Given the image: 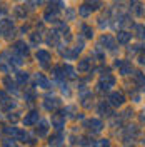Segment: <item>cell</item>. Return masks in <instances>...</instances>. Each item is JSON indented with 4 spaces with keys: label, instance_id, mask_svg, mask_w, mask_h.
Segmentation results:
<instances>
[{
    "label": "cell",
    "instance_id": "obj_8",
    "mask_svg": "<svg viewBox=\"0 0 145 147\" xmlns=\"http://www.w3.org/2000/svg\"><path fill=\"white\" fill-rule=\"evenodd\" d=\"M48 122H45V120H40V124L37 122V127H35V134L38 136V137H45L47 134H48Z\"/></svg>",
    "mask_w": 145,
    "mask_h": 147
},
{
    "label": "cell",
    "instance_id": "obj_10",
    "mask_svg": "<svg viewBox=\"0 0 145 147\" xmlns=\"http://www.w3.org/2000/svg\"><path fill=\"white\" fill-rule=\"evenodd\" d=\"M100 44L105 45L109 50H113V49H115V40H113V37L109 35V34H105V35L100 37ZM105 47H103V49H105Z\"/></svg>",
    "mask_w": 145,
    "mask_h": 147
},
{
    "label": "cell",
    "instance_id": "obj_38",
    "mask_svg": "<svg viewBox=\"0 0 145 147\" xmlns=\"http://www.w3.org/2000/svg\"><path fill=\"white\" fill-rule=\"evenodd\" d=\"M3 146H15V142H13V139H5Z\"/></svg>",
    "mask_w": 145,
    "mask_h": 147
},
{
    "label": "cell",
    "instance_id": "obj_22",
    "mask_svg": "<svg viewBox=\"0 0 145 147\" xmlns=\"http://www.w3.org/2000/svg\"><path fill=\"white\" fill-rule=\"evenodd\" d=\"M15 79H17V84L23 85V84L28 82V79H30V77H28L27 72H17V77H15Z\"/></svg>",
    "mask_w": 145,
    "mask_h": 147
},
{
    "label": "cell",
    "instance_id": "obj_18",
    "mask_svg": "<svg viewBox=\"0 0 145 147\" xmlns=\"http://www.w3.org/2000/svg\"><path fill=\"white\" fill-rule=\"evenodd\" d=\"M118 74H120V75H128V74H132V64H130L128 60H125L124 64L118 67Z\"/></svg>",
    "mask_w": 145,
    "mask_h": 147
},
{
    "label": "cell",
    "instance_id": "obj_13",
    "mask_svg": "<svg viewBox=\"0 0 145 147\" xmlns=\"http://www.w3.org/2000/svg\"><path fill=\"white\" fill-rule=\"evenodd\" d=\"M99 114L100 115H105V117H110L113 112H112V109H110V102H105L102 100L99 104Z\"/></svg>",
    "mask_w": 145,
    "mask_h": 147
},
{
    "label": "cell",
    "instance_id": "obj_12",
    "mask_svg": "<svg viewBox=\"0 0 145 147\" xmlns=\"http://www.w3.org/2000/svg\"><path fill=\"white\" fill-rule=\"evenodd\" d=\"M35 80H37V85H38V87H42V89H50V87H52L50 80L47 79L44 74H37V75H35Z\"/></svg>",
    "mask_w": 145,
    "mask_h": 147
},
{
    "label": "cell",
    "instance_id": "obj_43",
    "mask_svg": "<svg viewBox=\"0 0 145 147\" xmlns=\"http://www.w3.org/2000/svg\"><path fill=\"white\" fill-rule=\"evenodd\" d=\"M42 2H44V0H32V3H34V5H37V3H42Z\"/></svg>",
    "mask_w": 145,
    "mask_h": 147
},
{
    "label": "cell",
    "instance_id": "obj_37",
    "mask_svg": "<svg viewBox=\"0 0 145 147\" xmlns=\"http://www.w3.org/2000/svg\"><path fill=\"white\" fill-rule=\"evenodd\" d=\"M15 12H17L20 17H25V15H27V12H23V10L20 9V7H17V9H15Z\"/></svg>",
    "mask_w": 145,
    "mask_h": 147
},
{
    "label": "cell",
    "instance_id": "obj_32",
    "mask_svg": "<svg viewBox=\"0 0 145 147\" xmlns=\"http://www.w3.org/2000/svg\"><path fill=\"white\" fill-rule=\"evenodd\" d=\"M132 9H135V13L138 15V17H142L145 13V9H144V5H140V3H137L135 7H132Z\"/></svg>",
    "mask_w": 145,
    "mask_h": 147
},
{
    "label": "cell",
    "instance_id": "obj_34",
    "mask_svg": "<svg viewBox=\"0 0 145 147\" xmlns=\"http://www.w3.org/2000/svg\"><path fill=\"white\" fill-rule=\"evenodd\" d=\"M7 100H9V97H7V94L3 90H0V107H3L5 104H7Z\"/></svg>",
    "mask_w": 145,
    "mask_h": 147
},
{
    "label": "cell",
    "instance_id": "obj_5",
    "mask_svg": "<svg viewBox=\"0 0 145 147\" xmlns=\"http://www.w3.org/2000/svg\"><path fill=\"white\" fill-rule=\"evenodd\" d=\"M44 107L47 110H50V112H54L60 107V100L57 99V97H45V100H44Z\"/></svg>",
    "mask_w": 145,
    "mask_h": 147
},
{
    "label": "cell",
    "instance_id": "obj_4",
    "mask_svg": "<svg viewBox=\"0 0 145 147\" xmlns=\"http://www.w3.org/2000/svg\"><path fill=\"white\" fill-rule=\"evenodd\" d=\"M35 59L40 62V65H42L44 69H47V67L50 65V54H48L47 50H37Z\"/></svg>",
    "mask_w": 145,
    "mask_h": 147
},
{
    "label": "cell",
    "instance_id": "obj_42",
    "mask_svg": "<svg viewBox=\"0 0 145 147\" xmlns=\"http://www.w3.org/2000/svg\"><path fill=\"white\" fill-rule=\"evenodd\" d=\"M138 62H140L142 65H145V57H144V55H142V57H138Z\"/></svg>",
    "mask_w": 145,
    "mask_h": 147
},
{
    "label": "cell",
    "instance_id": "obj_14",
    "mask_svg": "<svg viewBox=\"0 0 145 147\" xmlns=\"http://www.w3.org/2000/svg\"><path fill=\"white\" fill-rule=\"evenodd\" d=\"M64 140H65V137H64V134L58 130L55 136H52L50 137V140H48V144L50 146H60V144H64Z\"/></svg>",
    "mask_w": 145,
    "mask_h": 147
},
{
    "label": "cell",
    "instance_id": "obj_11",
    "mask_svg": "<svg viewBox=\"0 0 145 147\" xmlns=\"http://www.w3.org/2000/svg\"><path fill=\"white\" fill-rule=\"evenodd\" d=\"M13 30V22L9 20V18H3V20H0V34H9Z\"/></svg>",
    "mask_w": 145,
    "mask_h": 147
},
{
    "label": "cell",
    "instance_id": "obj_24",
    "mask_svg": "<svg viewBox=\"0 0 145 147\" xmlns=\"http://www.w3.org/2000/svg\"><path fill=\"white\" fill-rule=\"evenodd\" d=\"M134 30H135V35L137 37L145 38V25H142V24H137V25H134Z\"/></svg>",
    "mask_w": 145,
    "mask_h": 147
},
{
    "label": "cell",
    "instance_id": "obj_28",
    "mask_svg": "<svg viewBox=\"0 0 145 147\" xmlns=\"http://www.w3.org/2000/svg\"><path fill=\"white\" fill-rule=\"evenodd\" d=\"M15 137H17L18 140H22V142H28V140H30V139H28V134L25 130H17V136H15ZM30 142H32V140H30Z\"/></svg>",
    "mask_w": 145,
    "mask_h": 147
},
{
    "label": "cell",
    "instance_id": "obj_7",
    "mask_svg": "<svg viewBox=\"0 0 145 147\" xmlns=\"http://www.w3.org/2000/svg\"><path fill=\"white\" fill-rule=\"evenodd\" d=\"M23 125H35L37 122H38V112L37 110H32V112H28V114H25V117H23Z\"/></svg>",
    "mask_w": 145,
    "mask_h": 147
},
{
    "label": "cell",
    "instance_id": "obj_26",
    "mask_svg": "<svg viewBox=\"0 0 145 147\" xmlns=\"http://www.w3.org/2000/svg\"><path fill=\"white\" fill-rule=\"evenodd\" d=\"M82 34H83V37H87V38H92L93 37V30L87 24H82Z\"/></svg>",
    "mask_w": 145,
    "mask_h": 147
},
{
    "label": "cell",
    "instance_id": "obj_15",
    "mask_svg": "<svg viewBox=\"0 0 145 147\" xmlns=\"http://www.w3.org/2000/svg\"><path fill=\"white\" fill-rule=\"evenodd\" d=\"M62 70H64V77H67V79H77V74H75V69H73L72 65H62Z\"/></svg>",
    "mask_w": 145,
    "mask_h": 147
},
{
    "label": "cell",
    "instance_id": "obj_35",
    "mask_svg": "<svg viewBox=\"0 0 145 147\" xmlns=\"http://www.w3.org/2000/svg\"><path fill=\"white\" fill-rule=\"evenodd\" d=\"M17 130L18 129H15V127H3V132L9 134V136H17Z\"/></svg>",
    "mask_w": 145,
    "mask_h": 147
},
{
    "label": "cell",
    "instance_id": "obj_27",
    "mask_svg": "<svg viewBox=\"0 0 145 147\" xmlns=\"http://www.w3.org/2000/svg\"><path fill=\"white\" fill-rule=\"evenodd\" d=\"M135 79H137V84H138V87H140V90H145V75L140 72L135 74Z\"/></svg>",
    "mask_w": 145,
    "mask_h": 147
},
{
    "label": "cell",
    "instance_id": "obj_25",
    "mask_svg": "<svg viewBox=\"0 0 145 147\" xmlns=\"http://www.w3.org/2000/svg\"><path fill=\"white\" fill-rule=\"evenodd\" d=\"M90 13H92L90 5H82V7H79V15L80 17H89Z\"/></svg>",
    "mask_w": 145,
    "mask_h": 147
},
{
    "label": "cell",
    "instance_id": "obj_39",
    "mask_svg": "<svg viewBox=\"0 0 145 147\" xmlns=\"http://www.w3.org/2000/svg\"><path fill=\"white\" fill-rule=\"evenodd\" d=\"M97 146H110V142L107 140V139H102L100 142H97Z\"/></svg>",
    "mask_w": 145,
    "mask_h": 147
},
{
    "label": "cell",
    "instance_id": "obj_19",
    "mask_svg": "<svg viewBox=\"0 0 145 147\" xmlns=\"http://www.w3.org/2000/svg\"><path fill=\"white\" fill-rule=\"evenodd\" d=\"M77 69H79V72H89L90 70V59H82Z\"/></svg>",
    "mask_w": 145,
    "mask_h": 147
},
{
    "label": "cell",
    "instance_id": "obj_45",
    "mask_svg": "<svg viewBox=\"0 0 145 147\" xmlns=\"http://www.w3.org/2000/svg\"><path fill=\"white\" fill-rule=\"evenodd\" d=\"M140 50H142V52H145V45H140Z\"/></svg>",
    "mask_w": 145,
    "mask_h": 147
},
{
    "label": "cell",
    "instance_id": "obj_33",
    "mask_svg": "<svg viewBox=\"0 0 145 147\" xmlns=\"http://www.w3.org/2000/svg\"><path fill=\"white\" fill-rule=\"evenodd\" d=\"M35 99V92L32 90V89H28V90H25V100H34Z\"/></svg>",
    "mask_w": 145,
    "mask_h": 147
},
{
    "label": "cell",
    "instance_id": "obj_16",
    "mask_svg": "<svg viewBox=\"0 0 145 147\" xmlns=\"http://www.w3.org/2000/svg\"><path fill=\"white\" fill-rule=\"evenodd\" d=\"M130 38H132V34L130 32H125V30H122V32H118V35H117V40H118V44H128L130 42Z\"/></svg>",
    "mask_w": 145,
    "mask_h": 147
},
{
    "label": "cell",
    "instance_id": "obj_41",
    "mask_svg": "<svg viewBox=\"0 0 145 147\" xmlns=\"http://www.w3.org/2000/svg\"><path fill=\"white\" fill-rule=\"evenodd\" d=\"M67 17L73 18V17H75V12H73V10H67Z\"/></svg>",
    "mask_w": 145,
    "mask_h": 147
},
{
    "label": "cell",
    "instance_id": "obj_21",
    "mask_svg": "<svg viewBox=\"0 0 145 147\" xmlns=\"http://www.w3.org/2000/svg\"><path fill=\"white\" fill-rule=\"evenodd\" d=\"M80 99H82V104L89 109V107H90V102H89V100H92V99H93V95H92V92H83Z\"/></svg>",
    "mask_w": 145,
    "mask_h": 147
},
{
    "label": "cell",
    "instance_id": "obj_30",
    "mask_svg": "<svg viewBox=\"0 0 145 147\" xmlns=\"http://www.w3.org/2000/svg\"><path fill=\"white\" fill-rule=\"evenodd\" d=\"M54 77L55 79H62L64 77V70H62V67H54Z\"/></svg>",
    "mask_w": 145,
    "mask_h": 147
},
{
    "label": "cell",
    "instance_id": "obj_44",
    "mask_svg": "<svg viewBox=\"0 0 145 147\" xmlns=\"http://www.w3.org/2000/svg\"><path fill=\"white\" fill-rule=\"evenodd\" d=\"M5 13V9H0V15H3Z\"/></svg>",
    "mask_w": 145,
    "mask_h": 147
},
{
    "label": "cell",
    "instance_id": "obj_31",
    "mask_svg": "<svg viewBox=\"0 0 145 147\" xmlns=\"http://www.w3.org/2000/svg\"><path fill=\"white\" fill-rule=\"evenodd\" d=\"M89 2H90L89 5H90L92 10H97V9H100V7H102V2H100V0H89Z\"/></svg>",
    "mask_w": 145,
    "mask_h": 147
},
{
    "label": "cell",
    "instance_id": "obj_40",
    "mask_svg": "<svg viewBox=\"0 0 145 147\" xmlns=\"http://www.w3.org/2000/svg\"><path fill=\"white\" fill-rule=\"evenodd\" d=\"M17 119H18V115H17V114H13V115L10 114V115H9V120H10V122H17Z\"/></svg>",
    "mask_w": 145,
    "mask_h": 147
},
{
    "label": "cell",
    "instance_id": "obj_2",
    "mask_svg": "<svg viewBox=\"0 0 145 147\" xmlns=\"http://www.w3.org/2000/svg\"><path fill=\"white\" fill-rule=\"evenodd\" d=\"M83 127L87 129L89 132H92V134H99V132H102V129H103V124H102L100 119H89L83 124Z\"/></svg>",
    "mask_w": 145,
    "mask_h": 147
},
{
    "label": "cell",
    "instance_id": "obj_6",
    "mask_svg": "<svg viewBox=\"0 0 145 147\" xmlns=\"http://www.w3.org/2000/svg\"><path fill=\"white\" fill-rule=\"evenodd\" d=\"M13 52H17L18 55H22L23 59L28 57V54H30L28 45L25 44V42H15V44H13Z\"/></svg>",
    "mask_w": 145,
    "mask_h": 147
},
{
    "label": "cell",
    "instance_id": "obj_3",
    "mask_svg": "<svg viewBox=\"0 0 145 147\" xmlns=\"http://www.w3.org/2000/svg\"><path fill=\"white\" fill-rule=\"evenodd\" d=\"M109 102H110V105H113V107H120V105L125 104V95L122 92H112L109 95Z\"/></svg>",
    "mask_w": 145,
    "mask_h": 147
},
{
    "label": "cell",
    "instance_id": "obj_9",
    "mask_svg": "<svg viewBox=\"0 0 145 147\" xmlns=\"http://www.w3.org/2000/svg\"><path fill=\"white\" fill-rule=\"evenodd\" d=\"M52 125H54L57 130H62L65 125V115L62 114H55V115H52Z\"/></svg>",
    "mask_w": 145,
    "mask_h": 147
},
{
    "label": "cell",
    "instance_id": "obj_36",
    "mask_svg": "<svg viewBox=\"0 0 145 147\" xmlns=\"http://www.w3.org/2000/svg\"><path fill=\"white\" fill-rule=\"evenodd\" d=\"M93 55H95V57H99L100 60H103V54H102V52H100V49H97V50H95V52H93Z\"/></svg>",
    "mask_w": 145,
    "mask_h": 147
},
{
    "label": "cell",
    "instance_id": "obj_23",
    "mask_svg": "<svg viewBox=\"0 0 145 147\" xmlns=\"http://www.w3.org/2000/svg\"><path fill=\"white\" fill-rule=\"evenodd\" d=\"M137 134H138V129H137L135 125H130V127L127 129V134H125V140L128 142V140H130V137L134 139Z\"/></svg>",
    "mask_w": 145,
    "mask_h": 147
},
{
    "label": "cell",
    "instance_id": "obj_29",
    "mask_svg": "<svg viewBox=\"0 0 145 147\" xmlns=\"http://www.w3.org/2000/svg\"><path fill=\"white\" fill-rule=\"evenodd\" d=\"M30 40H32V44H34V45H37V44H40L42 35H40L38 32H34V34H30Z\"/></svg>",
    "mask_w": 145,
    "mask_h": 147
},
{
    "label": "cell",
    "instance_id": "obj_17",
    "mask_svg": "<svg viewBox=\"0 0 145 147\" xmlns=\"http://www.w3.org/2000/svg\"><path fill=\"white\" fill-rule=\"evenodd\" d=\"M58 35H60V34H58L57 30H55V32H50L48 37H47V44L52 45V47H57L58 45Z\"/></svg>",
    "mask_w": 145,
    "mask_h": 147
},
{
    "label": "cell",
    "instance_id": "obj_1",
    "mask_svg": "<svg viewBox=\"0 0 145 147\" xmlns=\"http://www.w3.org/2000/svg\"><path fill=\"white\" fill-rule=\"evenodd\" d=\"M115 77L112 75V74H103L102 77H100L99 84H97V90L99 92H109L113 85H115Z\"/></svg>",
    "mask_w": 145,
    "mask_h": 147
},
{
    "label": "cell",
    "instance_id": "obj_20",
    "mask_svg": "<svg viewBox=\"0 0 145 147\" xmlns=\"http://www.w3.org/2000/svg\"><path fill=\"white\" fill-rule=\"evenodd\" d=\"M3 85L7 87V90L13 92V94H15V92L18 90V89H17V82H13V80H10V77H5V79H3Z\"/></svg>",
    "mask_w": 145,
    "mask_h": 147
}]
</instances>
